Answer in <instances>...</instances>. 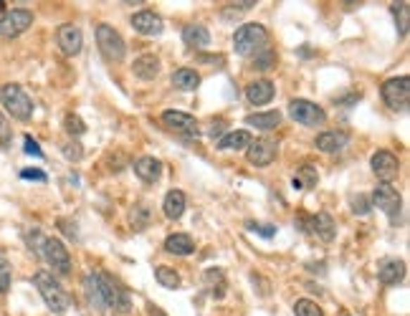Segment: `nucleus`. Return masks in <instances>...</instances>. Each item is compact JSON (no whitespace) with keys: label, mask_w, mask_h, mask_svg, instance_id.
Masks as SVG:
<instances>
[{"label":"nucleus","mask_w":410,"mask_h":316,"mask_svg":"<svg viewBox=\"0 0 410 316\" xmlns=\"http://www.w3.org/2000/svg\"><path fill=\"white\" fill-rule=\"evenodd\" d=\"M84 286H87L89 301L99 306V309H109L114 314H127L132 309L127 289L109 273H89Z\"/></svg>","instance_id":"f257e3e1"},{"label":"nucleus","mask_w":410,"mask_h":316,"mask_svg":"<svg viewBox=\"0 0 410 316\" xmlns=\"http://www.w3.org/2000/svg\"><path fill=\"white\" fill-rule=\"evenodd\" d=\"M33 284H36L38 294H41V298H44L46 306H49L51 311L63 314V311L71 306V296L61 289V284H58L49 271H38L36 276H33Z\"/></svg>","instance_id":"f03ea898"},{"label":"nucleus","mask_w":410,"mask_h":316,"mask_svg":"<svg viewBox=\"0 0 410 316\" xmlns=\"http://www.w3.org/2000/svg\"><path fill=\"white\" fill-rule=\"evenodd\" d=\"M266 44H269V33L261 23H246L233 33V48L238 56H251V53L256 56L266 51Z\"/></svg>","instance_id":"7ed1b4c3"},{"label":"nucleus","mask_w":410,"mask_h":316,"mask_svg":"<svg viewBox=\"0 0 410 316\" xmlns=\"http://www.w3.org/2000/svg\"><path fill=\"white\" fill-rule=\"evenodd\" d=\"M0 101H3V107H6V112L11 114L13 119L28 121L33 117L31 96L25 94L18 84H6V86L0 88Z\"/></svg>","instance_id":"20e7f679"},{"label":"nucleus","mask_w":410,"mask_h":316,"mask_svg":"<svg viewBox=\"0 0 410 316\" xmlns=\"http://www.w3.org/2000/svg\"><path fill=\"white\" fill-rule=\"evenodd\" d=\"M38 243V251H41V256L46 258V263L53 268V271L58 273H69L71 271V256L69 251H66V246H63L58 238H41V235H33Z\"/></svg>","instance_id":"39448f33"},{"label":"nucleus","mask_w":410,"mask_h":316,"mask_svg":"<svg viewBox=\"0 0 410 316\" xmlns=\"http://www.w3.org/2000/svg\"><path fill=\"white\" fill-rule=\"evenodd\" d=\"M96 44H99L101 56L107 58V61H112V63H120L122 58H124V53H127L124 38H122L120 33L114 31L112 25H107V23L96 25Z\"/></svg>","instance_id":"423d86ee"},{"label":"nucleus","mask_w":410,"mask_h":316,"mask_svg":"<svg viewBox=\"0 0 410 316\" xmlns=\"http://www.w3.org/2000/svg\"><path fill=\"white\" fill-rule=\"evenodd\" d=\"M383 99L395 112H405L410 101V79L408 76H395L383 84Z\"/></svg>","instance_id":"0eeeda50"},{"label":"nucleus","mask_w":410,"mask_h":316,"mask_svg":"<svg viewBox=\"0 0 410 316\" xmlns=\"http://www.w3.org/2000/svg\"><path fill=\"white\" fill-rule=\"evenodd\" d=\"M289 117L294 121L304 126H316V124H324L327 119V114H324L322 107H316L314 101H307V99H294L289 104Z\"/></svg>","instance_id":"6e6552de"},{"label":"nucleus","mask_w":410,"mask_h":316,"mask_svg":"<svg viewBox=\"0 0 410 316\" xmlns=\"http://www.w3.org/2000/svg\"><path fill=\"white\" fill-rule=\"evenodd\" d=\"M33 23V13L25 8H15V11H6V15L0 18V36L3 38H18L25 33Z\"/></svg>","instance_id":"1a4fd4ad"},{"label":"nucleus","mask_w":410,"mask_h":316,"mask_svg":"<svg viewBox=\"0 0 410 316\" xmlns=\"http://www.w3.org/2000/svg\"><path fill=\"white\" fill-rule=\"evenodd\" d=\"M370 205L383 210L390 220H395V218L400 215V205H403V200H400L398 190L395 187H390V185H378L373 192V202H370Z\"/></svg>","instance_id":"9d476101"},{"label":"nucleus","mask_w":410,"mask_h":316,"mask_svg":"<svg viewBox=\"0 0 410 316\" xmlns=\"http://www.w3.org/2000/svg\"><path fill=\"white\" fill-rule=\"evenodd\" d=\"M373 172L378 175V180H383V185H390L395 177L400 175V162L392 152L380 150L373 154Z\"/></svg>","instance_id":"9b49d317"},{"label":"nucleus","mask_w":410,"mask_h":316,"mask_svg":"<svg viewBox=\"0 0 410 316\" xmlns=\"http://www.w3.org/2000/svg\"><path fill=\"white\" fill-rule=\"evenodd\" d=\"M302 230H307V233H312L314 238H319V240H332L337 235V225H335V220L329 218L327 213H316V215H312V218H307V220H302Z\"/></svg>","instance_id":"f8f14e48"},{"label":"nucleus","mask_w":410,"mask_h":316,"mask_svg":"<svg viewBox=\"0 0 410 316\" xmlns=\"http://www.w3.org/2000/svg\"><path fill=\"white\" fill-rule=\"evenodd\" d=\"M56 41H58V48H61L63 56H76V53H82L84 36L74 23H63L56 33Z\"/></svg>","instance_id":"ddd939ff"},{"label":"nucleus","mask_w":410,"mask_h":316,"mask_svg":"<svg viewBox=\"0 0 410 316\" xmlns=\"http://www.w3.org/2000/svg\"><path fill=\"white\" fill-rule=\"evenodd\" d=\"M162 121L167 129H172L175 134H183V137H198V121L196 117H190L185 112H165Z\"/></svg>","instance_id":"4468645a"},{"label":"nucleus","mask_w":410,"mask_h":316,"mask_svg":"<svg viewBox=\"0 0 410 316\" xmlns=\"http://www.w3.org/2000/svg\"><path fill=\"white\" fill-rule=\"evenodd\" d=\"M246 157H248V162L256 164V167H266V164H271L274 159H276V145L269 142V139H256V142L248 145Z\"/></svg>","instance_id":"2eb2a0df"},{"label":"nucleus","mask_w":410,"mask_h":316,"mask_svg":"<svg viewBox=\"0 0 410 316\" xmlns=\"http://www.w3.org/2000/svg\"><path fill=\"white\" fill-rule=\"evenodd\" d=\"M132 28L142 36H160L162 33V18L152 11H139L132 15Z\"/></svg>","instance_id":"dca6fc26"},{"label":"nucleus","mask_w":410,"mask_h":316,"mask_svg":"<svg viewBox=\"0 0 410 316\" xmlns=\"http://www.w3.org/2000/svg\"><path fill=\"white\" fill-rule=\"evenodd\" d=\"M405 276V263L398 258H387L380 263L378 268V278H380V284H385V286H395L400 284Z\"/></svg>","instance_id":"f3484780"},{"label":"nucleus","mask_w":410,"mask_h":316,"mask_svg":"<svg viewBox=\"0 0 410 316\" xmlns=\"http://www.w3.org/2000/svg\"><path fill=\"white\" fill-rule=\"evenodd\" d=\"M274 94H276V88H274L271 81H266V79L253 81V84H248L246 86V99L251 101V104H256V107L269 104V101L274 99Z\"/></svg>","instance_id":"a211bd4d"},{"label":"nucleus","mask_w":410,"mask_h":316,"mask_svg":"<svg viewBox=\"0 0 410 316\" xmlns=\"http://www.w3.org/2000/svg\"><path fill=\"white\" fill-rule=\"evenodd\" d=\"M134 175L142 180V183H158L160 175H162V162L155 157H139L134 162Z\"/></svg>","instance_id":"6ab92c4d"},{"label":"nucleus","mask_w":410,"mask_h":316,"mask_svg":"<svg viewBox=\"0 0 410 316\" xmlns=\"http://www.w3.org/2000/svg\"><path fill=\"white\" fill-rule=\"evenodd\" d=\"M132 71H134V76L145 79V81H150V79H155V76L160 74V58L155 56V53H145V56L134 58Z\"/></svg>","instance_id":"aec40b11"},{"label":"nucleus","mask_w":410,"mask_h":316,"mask_svg":"<svg viewBox=\"0 0 410 316\" xmlns=\"http://www.w3.org/2000/svg\"><path fill=\"white\" fill-rule=\"evenodd\" d=\"M162 210H165V218H170V220H180L185 213V195L180 190H170L167 195H165V202H162Z\"/></svg>","instance_id":"412c9836"},{"label":"nucleus","mask_w":410,"mask_h":316,"mask_svg":"<svg viewBox=\"0 0 410 316\" xmlns=\"http://www.w3.org/2000/svg\"><path fill=\"white\" fill-rule=\"evenodd\" d=\"M350 134L347 132H322L316 137V150L322 152H340L342 147H347Z\"/></svg>","instance_id":"4be33fe9"},{"label":"nucleus","mask_w":410,"mask_h":316,"mask_svg":"<svg viewBox=\"0 0 410 316\" xmlns=\"http://www.w3.org/2000/svg\"><path fill=\"white\" fill-rule=\"evenodd\" d=\"M183 41L188 46H193V48H205V46H210V33H208V28L200 23L185 25Z\"/></svg>","instance_id":"5701e85b"},{"label":"nucleus","mask_w":410,"mask_h":316,"mask_svg":"<svg viewBox=\"0 0 410 316\" xmlns=\"http://www.w3.org/2000/svg\"><path fill=\"white\" fill-rule=\"evenodd\" d=\"M165 251L175 253V256H190V253L196 251V243H193V238L185 233H172L165 240Z\"/></svg>","instance_id":"b1692460"},{"label":"nucleus","mask_w":410,"mask_h":316,"mask_svg":"<svg viewBox=\"0 0 410 316\" xmlns=\"http://www.w3.org/2000/svg\"><path fill=\"white\" fill-rule=\"evenodd\" d=\"M253 139L246 129H238V132H228L226 137L218 139V150H248Z\"/></svg>","instance_id":"393cba45"},{"label":"nucleus","mask_w":410,"mask_h":316,"mask_svg":"<svg viewBox=\"0 0 410 316\" xmlns=\"http://www.w3.org/2000/svg\"><path fill=\"white\" fill-rule=\"evenodd\" d=\"M278 121H281V114L278 112H256V114H248L246 117V124L248 126H256V129H276Z\"/></svg>","instance_id":"a878e982"},{"label":"nucleus","mask_w":410,"mask_h":316,"mask_svg":"<svg viewBox=\"0 0 410 316\" xmlns=\"http://www.w3.org/2000/svg\"><path fill=\"white\" fill-rule=\"evenodd\" d=\"M172 84H175L177 88H183V91H193V88L200 86V76L193 69H177L175 74H172Z\"/></svg>","instance_id":"bb28decb"},{"label":"nucleus","mask_w":410,"mask_h":316,"mask_svg":"<svg viewBox=\"0 0 410 316\" xmlns=\"http://www.w3.org/2000/svg\"><path fill=\"white\" fill-rule=\"evenodd\" d=\"M291 183H294V187L297 190H312L316 183H319V175H316V170L312 167V164H302Z\"/></svg>","instance_id":"cd10ccee"},{"label":"nucleus","mask_w":410,"mask_h":316,"mask_svg":"<svg viewBox=\"0 0 410 316\" xmlns=\"http://www.w3.org/2000/svg\"><path fill=\"white\" fill-rule=\"evenodd\" d=\"M155 278H158V284L162 289H180V273L170 265H158L155 268Z\"/></svg>","instance_id":"c85d7f7f"},{"label":"nucleus","mask_w":410,"mask_h":316,"mask_svg":"<svg viewBox=\"0 0 410 316\" xmlns=\"http://www.w3.org/2000/svg\"><path fill=\"white\" fill-rule=\"evenodd\" d=\"M294 314L297 316H324V311L319 309V303L312 301V298H299L294 303Z\"/></svg>","instance_id":"c756f323"},{"label":"nucleus","mask_w":410,"mask_h":316,"mask_svg":"<svg viewBox=\"0 0 410 316\" xmlns=\"http://www.w3.org/2000/svg\"><path fill=\"white\" fill-rule=\"evenodd\" d=\"M392 13H395V23L400 28V36L408 33V25H410V6L408 3H395L392 6Z\"/></svg>","instance_id":"7c9ffc66"},{"label":"nucleus","mask_w":410,"mask_h":316,"mask_svg":"<svg viewBox=\"0 0 410 316\" xmlns=\"http://www.w3.org/2000/svg\"><path fill=\"white\" fill-rule=\"evenodd\" d=\"M63 126H66V132L71 137H79V134L87 132V124L82 121V117H76V114H66V119H63Z\"/></svg>","instance_id":"2f4dec72"},{"label":"nucleus","mask_w":410,"mask_h":316,"mask_svg":"<svg viewBox=\"0 0 410 316\" xmlns=\"http://www.w3.org/2000/svg\"><path fill=\"white\" fill-rule=\"evenodd\" d=\"M11 289V263L8 258L0 253V294H6Z\"/></svg>","instance_id":"473e14b6"},{"label":"nucleus","mask_w":410,"mask_h":316,"mask_svg":"<svg viewBox=\"0 0 410 316\" xmlns=\"http://www.w3.org/2000/svg\"><path fill=\"white\" fill-rule=\"evenodd\" d=\"M274 61H276V56H274L271 51L266 48V51H261V53H256V58H253V66H256V69H261V71H266V69H271Z\"/></svg>","instance_id":"72a5a7b5"},{"label":"nucleus","mask_w":410,"mask_h":316,"mask_svg":"<svg viewBox=\"0 0 410 316\" xmlns=\"http://www.w3.org/2000/svg\"><path fill=\"white\" fill-rule=\"evenodd\" d=\"M248 230L264 235V238H274V235H276V228L269 225V223H248Z\"/></svg>","instance_id":"f704fd0d"},{"label":"nucleus","mask_w":410,"mask_h":316,"mask_svg":"<svg viewBox=\"0 0 410 316\" xmlns=\"http://www.w3.org/2000/svg\"><path fill=\"white\" fill-rule=\"evenodd\" d=\"M370 208H373V205H370V200H367L365 195L352 197V213L354 215H367L370 213Z\"/></svg>","instance_id":"c9c22d12"},{"label":"nucleus","mask_w":410,"mask_h":316,"mask_svg":"<svg viewBox=\"0 0 410 316\" xmlns=\"http://www.w3.org/2000/svg\"><path fill=\"white\" fill-rule=\"evenodd\" d=\"M23 150H25V154H33V157H44V152H41L38 142H36V139H31V137L23 139Z\"/></svg>","instance_id":"e433bc0d"},{"label":"nucleus","mask_w":410,"mask_h":316,"mask_svg":"<svg viewBox=\"0 0 410 316\" xmlns=\"http://www.w3.org/2000/svg\"><path fill=\"white\" fill-rule=\"evenodd\" d=\"M63 154H66L69 159H82L84 150H82V145H76V142H71V145L63 147Z\"/></svg>","instance_id":"4c0bfd02"},{"label":"nucleus","mask_w":410,"mask_h":316,"mask_svg":"<svg viewBox=\"0 0 410 316\" xmlns=\"http://www.w3.org/2000/svg\"><path fill=\"white\" fill-rule=\"evenodd\" d=\"M11 142V126H8L6 117L0 114V145H8Z\"/></svg>","instance_id":"58836bf2"},{"label":"nucleus","mask_w":410,"mask_h":316,"mask_svg":"<svg viewBox=\"0 0 410 316\" xmlns=\"http://www.w3.org/2000/svg\"><path fill=\"white\" fill-rule=\"evenodd\" d=\"M226 132V121L223 119H215V121H210V129H208V134L210 137H221V134Z\"/></svg>","instance_id":"ea45409f"},{"label":"nucleus","mask_w":410,"mask_h":316,"mask_svg":"<svg viewBox=\"0 0 410 316\" xmlns=\"http://www.w3.org/2000/svg\"><path fill=\"white\" fill-rule=\"evenodd\" d=\"M23 180H38V183H46V175L41 170H23L20 172Z\"/></svg>","instance_id":"a19ab883"},{"label":"nucleus","mask_w":410,"mask_h":316,"mask_svg":"<svg viewBox=\"0 0 410 316\" xmlns=\"http://www.w3.org/2000/svg\"><path fill=\"white\" fill-rule=\"evenodd\" d=\"M150 316H165V314L158 309V306H150Z\"/></svg>","instance_id":"79ce46f5"},{"label":"nucleus","mask_w":410,"mask_h":316,"mask_svg":"<svg viewBox=\"0 0 410 316\" xmlns=\"http://www.w3.org/2000/svg\"><path fill=\"white\" fill-rule=\"evenodd\" d=\"M0 15H6V0H0Z\"/></svg>","instance_id":"37998d69"}]
</instances>
